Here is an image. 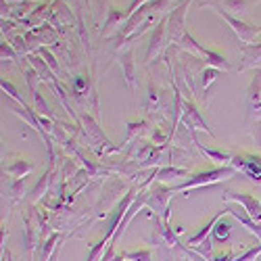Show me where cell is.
<instances>
[{
	"label": "cell",
	"instance_id": "cell-8",
	"mask_svg": "<svg viewBox=\"0 0 261 261\" xmlns=\"http://www.w3.org/2000/svg\"><path fill=\"white\" fill-rule=\"evenodd\" d=\"M73 86H75L77 92H82V90L86 88V80H84V77H75V80H73Z\"/></svg>",
	"mask_w": 261,
	"mask_h": 261
},
{
	"label": "cell",
	"instance_id": "cell-4",
	"mask_svg": "<svg viewBox=\"0 0 261 261\" xmlns=\"http://www.w3.org/2000/svg\"><path fill=\"white\" fill-rule=\"evenodd\" d=\"M211 234H213L215 243H228L230 236H232V226L228 222H224V220H217V224L213 226Z\"/></svg>",
	"mask_w": 261,
	"mask_h": 261
},
{
	"label": "cell",
	"instance_id": "cell-5",
	"mask_svg": "<svg viewBox=\"0 0 261 261\" xmlns=\"http://www.w3.org/2000/svg\"><path fill=\"white\" fill-rule=\"evenodd\" d=\"M123 261H153V251L140 249V251H125L119 255Z\"/></svg>",
	"mask_w": 261,
	"mask_h": 261
},
{
	"label": "cell",
	"instance_id": "cell-7",
	"mask_svg": "<svg viewBox=\"0 0 261 261\" xmlns=\"http://www.w3.org/2000/svg\"><path fill=\"white\" fill-rule=\"evenodd\" d=\"M259 255H261V243L255 245V247H249V249H247L245 253H241V255H236L234 261H257Z\"/></svg>",
	"mask_w": 261,
	"mask_h": 261
},
{
	"label": "cell",
	"instance_id": "cell-3",
	"mask_svg": "<svg viewBox=\"0 0 261 261\" xmlns=\"http://www.w3.org/2000/svg\"><path fill=\"white\" fill-rule=\"evenodd\" d=\"M226 211H230V213H232V215L236 217V220L241 222L249 232H253V234L259 238V241H261V226H257V222H255V220H251V217H249V215H245L241 209H226Z\"/></svg>",
	"mask_w": 261,
	"mask_h": 261
},
{
	"label": "cell",
	"instance_id": "cell-6",
	"mask_svg": "<svg viewBox=\"0 0 261 261\" xmlns=\"http://www.w3.org/2000/svg\"><path fill=\"white\" fill-rule=\"evenodd\" d=\"M241 167L249 173L253 180H261V161H259V159H247V161H241Z\"/></svg>",
	"mask_w": 261,
	"mask_h": 261
},
{
	"label": "cell",
	"instance_id": "cell-1",
	"mask_svg": "<svg viewBox=\"0 0 261 261\" xmlns=\"http://www.w3.org/2000/svg\"><path fill=\"white\" fill-rule=\"evenodd\" d=\"M228 199H234V201H238L241 205H245V209H247L251 220L261 222V205L255 201V197H251V194H230Z\"/></svg>",
	"mask_w": 261,
	"mask_h": 261
},
{
	"label": "cell",
	"instance_id": "cell-2",
	"mask_svg": "<svg viewBox=\"0 0 261 261\" xmlns=\"http://www.w3.org/2000/svg\"><path fill=\"white\" fill-rule=\"evenodd\" d=\"M224 176H228V169H217V171H207V173H201V176H197V178H192L188 184H184L182 188L186 190V188H192V186H201V184H209V182H215V180H220V178H224Z\"/></svg>",
	"mask_w": 261,
	"mask_h": 261
}]
</instances>
